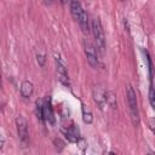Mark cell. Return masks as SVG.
<instances>
[{
	"instance_id": "6da1fadb",
	"label": "cell",
	"mask_w": 155,
	"mask_h": 155,
	"mask_svg": "<svg viewBox=\"0 0 155 155\" xmlns=\"http://www.w3.org/2000/svg\"><path fill=\"white\" fill-rule=\"evenodd\" d=\"M126 96H127V102L130 107V113H131V120L134 126L139 125V113H138V103H137V94L136 91L131 85L126 86Z\"/></svg>"
},
{
	"instance_id": "7c38bea8",
	"label": "cell",
	"mask_w": 155,
	"mask_h": 155,
	"mask_svg": "<svg viewBox=\"0 0 155 155\" xmlns=\"http://www.w3.org/2000/svg\"><path fill=\"white\" fill-rule=\"evenodd\" d=\"M81 111H82V120H84V122L85 124H88V125L92 124V121H93V114H92L91 109L85 103L81 104Z\"/></svg>"
},
{
	"instance_id": "5bb4252c",
	"label": "cell",
	"mask_w": 155,
	"mask_h": 155,
	"mask_svg": "<svg viewBox=\"0 0 155 155\" xmlns=\"http://www.w3.org/2000/svg\"><path fill=\"white\" fill-rule=\"evenodd\" d=\"M36 61H38L40 67H42L45 64V62H46V51L41 46L36 48Z\"/></svg>"
},
{
	"instance_id": "9c48e42d",
	"label": "cell",
	"mask_w": 155,
	"mask_h": 155,
	"mask_svg": "<svg viewBox=\"0 0 155 155\" xmlns=\"http://www.w3.org/2000/svg\"><path fill=\"white\" fill-rule=\"evenodd\" d=\"M33 92H34V85H33V82L31 81H28V80L23 81L22 85H21V96L24 99H29L31 97Z\"/></svg>"
},
{
	"instance_id": "3957f363",
	"label": "cell",
	"mask_w": 155,
	"mask_h": 155,
	"mask_svg": "<svg viewBox=\"0 0 155 155\" xmlns=\"http://www.w3.org/2000/svg\"><path fill=\"white\" fill-rule=\"evenodd\" d=\"M54 62H56V69H57L58 80L64 86L69 87L70 86V82H69V76H68V73H67V65H65V63L57 54H54Z\"/></svg>"
},
{
	"instance_id": "ac0fdd59",
	"label": "cell",
	"mask_w": 155,
	"mask_h": 155,
	"mask_svg": "<svg viewBox=\"0 0 155 155\" xmlns=\"http://www.w3.org/2000/svg\"><path fill=\"white\" fill-rule=\"evenodd\" d=\"M148 126H149V128L151 130V132L155 133V119H154V117L148 119Z\"/></svg>"
},
{
	"instance_id": "d6986e66",
	"label": "cell",
	"mask_w": 155,
	"mask_h": 155,
	"mask_svg": "<svg viewBox=\"0 0 155 155\" xmlns=\"http://www.w3.org/2000/svg\"><path fill=\"white\" fill-rule=\"evenodd\" d=\"M61 1H62V4H67L69 0H61Z\"/></svg>"
},
{
	"instance_id": "5b68a950",
	"label": "cell",
	"mask_w": 155,
	"mask_h": 155,
	"mask_svg": "<svg viewBox=\"0 0 155 155\" xmlns=\"http://www.w3.org/2000/svg\"><path fill=\"white\" fill-rule=\"evenodd\" d=\"M16 126H17V133L18 138L25 143L29 138V131H28V121L23 116H17L16 119Z\"/></svg>"
},
{
	"instance_id": "277c9868",
	"label": "cell",
	"mask_w": 155,
	"mask_h": 155,
	"mask_svg": "<svg viewBox=\"0 0 155 155\" xmlns=\"http://www.w3.org/2000/svg\"><path fill=\"white\" fill-rule=\"evenodd\" d=\"M84 50H85V54H86V58H87L88 64L92 68H97L98 67V57H97L94 46L90 41L85 40L84 41Z\"/></svg>"
},
{
	"instance_id": "8fae6325",
	"label": "cell",
	"mask_w": 155,
	"mask_h": 155,
	"mask_svg": "<svg viewBox=\"0 0 155 155\" xmlns=\"http://www.w3.org/2000/svg\"><path fill=\"white\" fill-rule=\"evenodd\" d=\"M82 6H81V4H80V1L79 0H70V13H71V16L78 21V18H79V16H80V13L82 12Z\"/></svg>"
},
{
	"instance_id": "2e32d148",
	"label": "cell",
	"mask_w": 155,
	"mask_h": 155,
	"mask_svg": "<svg viewBox=\"0 0 155 155\" xmlns=\"http://www.w3.org/2000/svg\"><path fill=\"white\" fill-rule=\"evenodd\" d=\"M149 102H150L151 108L155 110V87L153 85L149 88Z\"/></svg>"
},
{
	"instance_id": "30bf717a",
	"label": "cell",
	"mask_w": 155,
	"mask_h": 155,
	"mask_svg": "<svg viewBox=\"0 0 155 155\" xmlns=\"http://www.w3.org/2000/svg\"><path fill=\"white\" fill-rule=\"evenodd\" d=\"M44 119L50 124H54V114L50 99L44 101Z\"/></svg>"
},
{
	"instance_id": "52a82bcc",
	"label": "cell",
	"mask_w": 155,
	"mask_h": 155,
	"mask_svg": "<svg viewBox=\"0 0 155 155\" xmlns=\"http://www.w3.org/2000/svg\"><path fill=\"white\" fill-rule=\"evenodd\" d=\"M65 138L70 143H78L79 142V138H80V131H79L78 126H75V125L69 126L65 130Z\"/></svg>"
},
{
	"instance_id": "e0dca14e",
	"label": "cell",
	"mask_w": 155,
	"mask_h": 155,
	"mask_svg": "<svg viewBox=\"0 0 155 155\" xmlns=\"http://www.w3.org/2000/svg\"><path fill=\"white\" fill-rule=\"evenodd\" d=\"M53 143H54V145H56V148H57V149H58V147H59V150H61V149H63V148H64V145H65V144H64V142H63L62 139H59V138H56V139L53 140Z\"/></svg>"
},
{
	"instance_id": "ba28073f",
	"label": "cell",
	"mask_w": 155,
	"mask_h": 155,
	"mask_svg": "<svg viewBox=\"0 0 155 155\" xmlns=\"http://www.w3.org/2000/svg\"><path fill=\"white\" fill-rule=\"evenodd\" d=\"M78 23L82 30L84 34H88L90 33V22H88V15L85 10H82V12L80 13L79 18H78Z\"/></svg>"
},
{
	"instance_id": "4fadbf2b",
	"label": "cell",
	"mask_w": 155,
	"mask_h": 155,
	"mask_svg": "<svg viewBox=\"0 0 155 155\" xmlns=\"http://www.w3.org/2000/svg\"><path fill=\"white\" fill-rule=\"evenodd\" d=\"M105 99H107V105H109L111 109H116V94L114 91H105Z\"/></svg>"
},
{
	"instance_id": "7a4b0ae2",
	"label": "cell",
	"mask_w": 155,
	"mask_h": 155,
	"mask_svg": "<svg viewBox=\"0 0 155 155\" xmlns=\"http://www.w3.org/2000/svg\"><path fill=\"white\" fill-rule=\"evenodd\" d=\"M91 30H92V33H93L94 41H96V44H97V47L99 48L101 52H103L104 48H105V36H104V30H103L102 23H101V21H99L98 17H96V18L92 21Z\"/></svg>"
},
{
	"instance_id": "ffe728a7",
	"label": "cell",
	"mask_w": 155,
	"mask_h": 155,
	"mask_svg": "<svg viewBox=\"0 0 155 155\" xmlns=\"http://www.w3.org/2000/svg\"><path fill=\"white\" fill-rule=\"evenodd\" d=\"M45 1H46L47 4H51V2H52V0H45Z\"/></svg>"
},
{
	"instance_id": "9a60e30c",
	"label": "cell",
	"mask_w": 155,
	"mask_h": 155,
	"mask_svg": "<svg viewBox=\"0 0 155 155\" xmlns=\"http://www.w3.org/2000/svg\"><path fill=\"white\" fill-rule=\"evenodd\" d=\"M44 101L45 99H36V114H38V117L41 120V121H45L44 119Z\"/></svg>"
},
{
	"instance_id": "8992f818",
	"label": "cell",
	"mask_w": 155,
	"mask_h": 155,
	"mask_svg": "<svg viewBox=\"0 0 155 155\" xmlns=\"http://www.w3.org/2000/svg\"><path fill=\"white\" fill-rule=\"evenodd\" d=\"M92 96H93V101L96 102V104L98 105V108L101 110H103L104 107H107L105 91L103 88H101L99 86H94L93 87V91H92Z\"/></svg>"
}]
</instances>
